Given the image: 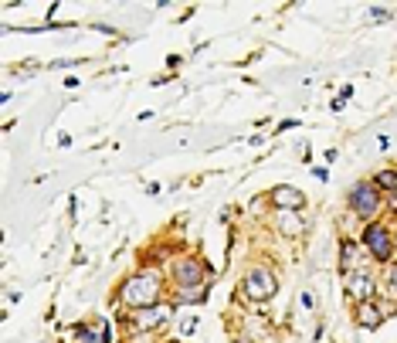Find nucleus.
I'll return each instance as SVG.
<instances>
[{
	"instance_id": "obj_16",
	"label": "nucleus",
	"mask_w": 397,
	"mask_h": 343,
	"mask_svg": "<svg viewBox=\"0 0 397 343\" xmlns=\"http://www.w3.org/2000/svg\"><path fill=\"white\" fill-rule=\"evenodd\" d=\"M394 248H397V238H394Z\"/></svg>"
},
{
	"instance_id": "obj_15",
	"label": "nucleus",
	"mask_w": 397,
	"mask_h": 343,
	"mask_svg": "<svg viewBox=\"0 0 397 343\" xmlns=\"http://www.w3.org/2000/svg\"><path fill=\"white\" fill-rule=\"evenodd\" d=\"M391 286H394V292H397V268L391 272Z\"/></svg>"
},
{
	"instance_id": "obj_11",
	"label": "nucleus",
	"mask_w": 397,
	"mask_h": 343,
	"mask_svg": "<svg viewBox=\"0 0 397 343\" xmlns=\"http://www.w3.org/2000/svg\"><path fill=\"white\" fill-rule=\"evenodd\" d=\"M177 326H180V333H184V337H190V333L197 330V317H194V313H190V317H180Z\"/></svg>"
},
{
	"instance_id": "obj_2",
	"label": "nucleus",
	"mask_w": 397,
	"mask_h": 343,
	"mask_svg": "<svg viewBox=\"0 0 397 343\" xmlns=\"http://www.w3.org/2000/svg\"><path fill=\"white\" fill-rule=\"evenodd\" d=\"M275 289H279V282H275V275H272L268 268H251V272L244 275V296H248V299H255V303L272 299Z\"/></svg>"
},
{
	"instance_id": "obj_10",
	"label": "nucleus",
	"mask_w": 397,
	"mask_h": 343,
	"mask_svg": "<svg viewBox=\"0 0 397 343\" xmlns=\"http://www.w3.org/2000/svg\"><path fill=\"white\" fill-rule=\"evenodd\" d=\"M279 231H282L286 238H299L302 231H306V221H302L295 211H282L279 214Z\"/></svg>"
},
{
	"instance_id": "obj_9",
	"label": "nucleus",
	"mask_w": 397,
	"mask_h": 343,
	"mask_svg": "<svg viewBox=\"0 0 397 343\" xmlns=\"http://www.w3.org/2000/svg\"><path fill=\"white\" fill-rule=\"evenodd\" d=\"M353 319H357V326H364V330H377V326L384 323V313L377 310V303H357Z\"/></svg>"
},
{
	"instance_id": "obj_1",
	"label": "nucleus",
	"mask_w": 397,
	"mask_h": 343,
	"mask_svg": "<svg viewBox=\"0 0 397 343\" xmlns=\"http://www.w3.org/2000/svg\"><path fill=\"white\" fill-rule=\"evenodd\" d=\"M159 299V275L157 272H139L132 275L130 282L123 286V303L132 310H146V306H157Z\"/></svg>"
},
{
	"instance_id": "obj_6",
	"label": "nucleus",
	"mask_w": 397,
	"mask_h": 343,
	"mask_svg": "<svg viewBox=\"0 0 397 343\" xmlns=\"http://www.w3.org/2000/svg\"><path fill=\"white\" fill-rule=\"evenodd\" d=\"M373 292H377V286H373V279L367 272H353L346 279V296L357 299V303H373Z\"/></svg>"
},
{
	"instance_id": "obj_12",
	"label": "nucleus",
	"mask_w": 397,
	"mask_h": 343,
	"mask_svg": "<svg viewBox=\"0 0 397 343\" xmlns=\"http://www.w3.org/2000/svg\"><path fill=\"white\" fill-rule=\"evenodd\" d=\"M377 187H397V174H391V170H384V174H377V181H373Z\"/></svg>"
},
{
	"instance_id": "obj_5",
	"label": "nucleus",
	"mask_w": 397,
	"mask_h": 343,
	"mask_svg": "<svg viewBox=\"0 0 397 343\" xmlns=\"http://www.w3.org/2000/svg\"><path fill=\"white\" fill-rule=\"evenodd\" d=\"M350 208L360 214V218H373L380 208V187L377 184H357L350 194Z\"/></svg>"
},
{
	"instance_id": "obj_7",
	"label": "nucleus",
	"mask_w": 397,
	"mask_h": 343,
	"mask_svg": "<svg viewBox=\"0 0 397 343\" xmlns=\"http://www.w3.org/2000/svg\"><path fill=\"white\" fill-rule=\"evenodd\" d=\"M272 204H275L279 211H299V208L306 204V194L295 190V187H289V184H282V187L272 190Z\"/></svg>"
},
{
	"instance_id": "obj_14",
	"label": "nucleus",
	"mask_w": 397,
	"mask_h": 343,
	"mask_svg": "<svg viewBox=\"0 0 397 343\" xmlns=\"http://www.w3.org/2000/svg\"><path fill=\"white\" fill-rule=\"evenodd\" d=\"M99 343H112V326L102 323V330H99Z\"/></svg>"
},
{
	"instance_id": "obj_13",
	"label": "nucleus",
	"mask_w": 397,
	"mask_h": 343,
	"mask_svg": "<svg viewBox=\"0 0 397 343\" xmlns=\"http://www.w3.org/2000/svg\"><path fill=\"white\" fill-rule=\"evenodd\" d=\"M353 255H357V248H353V241H343V268L353 262Z\"/></svg>"
},
{
	"instance_id": "obj_4",
	"label": "nucleus",
	"mask_w": 397,
	"mask_h": 343,
	"mask_svg": "<svg viewBox=\"0 0 397 343\" xmlns=\"http://www.w3.org/2000/svg\"><path fill=\"white\" fill-rule=\"evenodd\" d=\"M132 330L146 333V330H163L170 323V306H146V310H132Z\"/></svg>"
},
{
	"instance_id": "obj_3",
	"label": "nucleus",
	"mask_w": 397,
	"mask_h": 343,
	"mask_svg": "<svg viewBox=\"0 0 397 343\" xmlns=\"http://www.w3.org/2000/svg\"><path fill=\"white\" fill-rule=\"evenodd\" d=\"M364 245H367L371 259H377V262H387L391 252H394V238L387 235L384 224H367V231H364Z\"/></svg>"
},
{
	"instance_id": "obj_8",
	"label": "nucleus",
	"mask_w": 397,
	"mask_h": 343,
	"mask_svg": "<svg viewBox=\"0 0 397 343\" xmlns=\"http://www.w3.org/2000/svg\"><path fill=\"white\" fill-rule=\"evenodd\" d=\"M173 279H177L180 289H197V286L204 282V272H201V265L197 262H180L177 265V272H173Z\"/></svg>"
}]
</instances>
